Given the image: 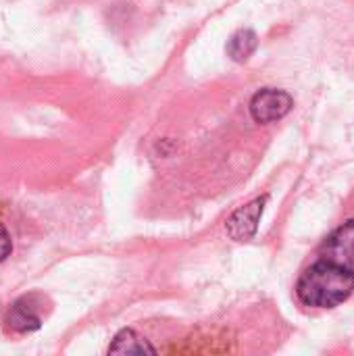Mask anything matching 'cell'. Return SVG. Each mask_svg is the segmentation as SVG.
<instances>
[{"label":"cell","instance_id":"cell-1","mask_svg":"<svg viewBox=\"0 0 354 356\" xmlns=\"http://www.w3.org/2000/svg\"><path fill=\"white\" fill-rule=\"evenodd\" d=\"M354 273L325 259L311 265L296 284V296L311 309H334L351 298Z\"/></svg>","mask_w":354,"mask_h":356},{"label":"cell","instance_id":"cell-2","mask_svg":"<svg viewBox=\"0 0 354 356\" xmlns=\"http://www.w3.org/2000/svg\"><path fill=\"white\" fill-rule=\"evenodd\" d=\"M294 106L292 96L286 90H277V88H265L261 92H257L250 100V117L257 123H273L284 119Z\"/></svg>","mask_w":354,"mask_h":356},{"label":"cell","instance_id":"cell-3","mask_svg":"<svg viewBox=\"0 0 354 356\" xmlns=\"http://www.w3.org/2000/svg\"><path fill=\"white\" fill-rule=\"evenodd\" d=\"M323 259L354 273V219L340 225L323 244Z\"/></svg>","mask_w":354,"mask_h":356},{"label":"cell","instance_id":"cell-4","mask_svg":"<svg viewBox=\"0 0 354 356\" xmlns=\"http://www.w3.org/2000/svg\"><path fill=\"white\" fill-rule=\"evenodd\" d=\"M265 204H267V196L257 198L250 204L238 209L227 219V236L236 242H248L250 238H255V234L259 229V221L265 211Z\"/></svg>","mask_w":354,"mask_h":356},{"label":"cell","instance_id":"cell-5","mask_svg":"<svg viewBox=\"0 0 354 356\" xmlns=\"http://www.w3.org/2000/svg\"><path fill=\"white\" fill-rule=\"evenodd\" d=\"M6 325H8V330H13L17 334H29V332H35L42 327L40 313L31 305V298H21V300L13 302V307L6 313Z\"/></svg>","mask_w":354,"mask_h":356},{"label":"cell","instance_id":"cell-6","mask_svg":"<svg viewBox=\"0 0 354 356\" xmlns=\"http://www.w3.org/2000/svg\"><path fill=\"white\" fill-rule=\"evenodd\" d=\"M154 353L156 350L150 346V342L134 330H121L108 346V355H154Z\"/></svg>","mask_w":354,"mask_h":356},{"label":"cell","instance_id":"cell-7","mask_svg":"<svg viewBox=\"0 0 354 356\" xmlns=\"http://www.w3.org/2000/svg\"><path fill=\"white\" fill-rule=\"evenodd\" d=\"M259 46V35L252 29H240L236 31L227 42V54L236 63H246Z\"/></svg>","mask_w":354,"mask_h":356},{"label":"cell","instance_id":"cell-8","mask_svg":"<svg viewBox=\"0 0 354 356\" xmlns=\"http://www.w3.org/2000/svg\"><path fill=\"white\" fill-rule=\"evenodd\" d=\"M10 252H13V240H10V234H8V229L0 223V263H2L6 257H10Z\"/></svg>","mask_w":354,"mask_h":356}]
</instances>
